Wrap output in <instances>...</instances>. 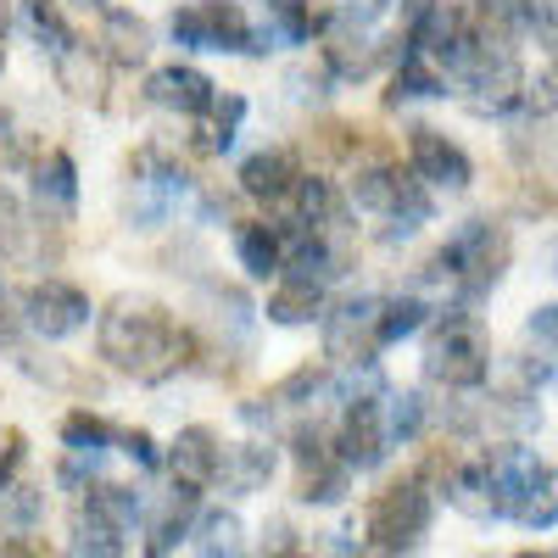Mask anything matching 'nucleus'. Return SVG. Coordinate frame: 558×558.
<instances>
[{
  "label": "nucleus",
  "mask_w": 558,
  "mask_h": 558,
  "mask_svg": "<svg viewBox=\"0 0 558 558\" xmlns=\"http://www.w3.org/2000/svg\"><path fill=\"white\" fill-rule=\"evenodd\" d=\"M235 257L252 279H268L279 274V257H286V241L274 235L268 223H241V235H235Z\"/></svg>",
  "instance_id": "nucleus-24"
},
{
  "label": "nucleus",
  "mask_w": 558,
  "mask_h": 558,
  "mask_svg": "<svg viewBox=\"0 0 558 558\" xmlns=\"http://www.w3.org/2000/svg\"><path fill=\"white\" fill-rule=\"evenodd\" d=\"M274 558H307V553H296V547H279Z\"/></svg>",
  "instance_id": "nucleus-43"
},
{
  "label": "nucleus",
  "mask_w": 558,
  "mask_h": 558,
  "mask_svg": "<svg viewBox=\"0 0 558 558\" xmlns=\"http://www.w3.org/2000/svg\"><path fill=\"white\" fill-rule=\"evenodd\" d=\"M23 23H28V34H34L51 57H68V51H73V28H68V17H62L57 0H23Z\"/></svg>",
  "instance_id": "nucleus-26"
},
{
  "label": "nucleus",
  "mask_w": 558,
  "mask_h": 558,
  "mask_svg": "<svg viewBox=\"0 0 558 558\" xmlns=\"http://www.w3.org/2000/svg\"><path fill=\"white\" fill-rule=\"evenodd\" d=\"M7 129H12V118H7V112H0V134H7Z\"/></svg>",
  "instance_id": "nucleus-46"
},
{
  "label": "nucleus",
  "mask_w": 558,
  "mask_h": 558,
  "mask_svg": "<svg viewBox=\"0 0 558 558\" xmlns=\"http://www.w3.org/2000/svg\"><path fill=\"white\" fill-rule=\"evenodd\" d=\"M168 34L184 51H246L252 45V23L235 0H191V7L173 12Z\"/></svg>",
  "instance_id": "nucleus-7"
},
{
  "label": "nucleus",
  "mask_w": 558,
  "mask_h": 558,
  "mask_svg": "<svg viewBox=\"0 0 558 558\" xmlns=\"http://www.w3.org/2000/svg\"><path fill=\"white\" fill-rule=\"evenodd\" d=\"M486 475H492V497H497V520H520L531 531L553 525V463L547 458L508 441V447L486 452Z\"/></svg>",
  "instance_id": "nucleus-2"
},
{
  "label": "nucleus",
  "mask_w": 558,
  "mask_h": 558,
  "mask_svg": "<svg viewBox=\"0 0 558 558\" xmlns=\"http://www.w3.org/2000/svg\"><path fill=\"white\" fill-rule=\"evenodd\" d=\"M0 558H12V553H7V547H0Z\"/></svg>",
  "instance_id": "nucleus-49"
},
{
  "label": "nucleus",
  "mask_w": 558,
  "mask_h": 558,
  "mask_svg": "<svg viewBox=\"0 0 558 558\" xmlns=\"http://www.w3.org/2000/svg\"><path fill=\"white\" fill-rule=\"evenodd\" d=\"M39 502H45V497H39L34 486H7V492H0V520L23 536V531H34V520H39Z\"/></svg>",
  "instance_id": "nucleus-35"
},
{
  "label": "nucleus",
  "mask_w": 558,
  "mask_h": 558,
  "mask_svg": "<svg viewBox=\"0 0 558 558\" xmlns=\"http://www.w3.org/2000/svg\"><path fill=\"white\" fill-rule=\"evenodd\" d=\"M436 96H447V78L402 39V62H397V78H391V96L386 101L397 107V101H436Z\"/></svg>",
  "instance_id": "nucleus-21"
},
{
  "label": "nucleus",
  "mask_w": 558,
  "mask_h": 558,
  "mask_svg": "<svg viewBox=\"0 0 558 558\" xmlns=\"http://www.w3.org/2000/svg\"><path fill=\"white\" fill-rule=\"evenodd\" d=\"M68 558H123V531H112L107 520L89 514V508H78V520H73V542H68Z\"/></svg>",
  "instance_id": "nucleus-27"
},
{
  "label": "nucleus",
  "mask_w": 558,
  "mask_h": 558,
  "mask_svg": "<svg viewBox=\"0 0 558 558\" xmlns=\"http://www.w3.org/2000/svg\"><path fill=\"white\" fill-rule=\"evenodd\" d=\"M520 558H553V553H520Z\"/></svg>",
  "instance_id": "nucleus-47"
},
{
  "label": "nucleus",
  "mask_w": 558,
  "mask_h": 558,
  "mask_svg": "<svg viewBox=\"0 0 558 558\" xmlns=\"http://www.w3.org/2000/svg\"><path fill=\"white\" fill-rule=\"evenodd\" d=\"M324 68H330L336 78H363L368 68H375V39H368L363 28H352V17H330L324 23Z\"/></svg>",
  "instance_id": "nucleus-14"
},
{
  "label": "nucleus",
  "mask_w": 558,
  "mask_h": 558,
  "mask_svg": "<svg viewBox=\"0 0 558 558\" xmlns=\"http://www.w3.org/2000/svg\"><path fill=\"white\" fill-rule=\"evenodd\" d=\"M213 96H218V84L202 68H184V62H168V68H157L146 78V101L151 107H168L179 118H202L213 107Z\"/></svg>",
  "instance_id": "nucleus-13"
},
{
  "label": "nucleus",
  "mask_w": 558,
  "mask_h": 558,
  "mask_svg": "<svg viewBox=\"0 0 558 558\" xmlns=\"http://www.w3.org/2000/svg\"><path fill=\"white\" fill-rule=\"evenodd\" d=\"M357 7H363V12H380V7H386V0H357Z\"/></svg>",
  "instance_id": "nucleus-42"
},
{
  "label": "nucleus",
  "mask_w": 558,
  "mask_h": 558,
  "mask_svg": "<svg viewBox=\"0 0 558 558\" xmlns=\"http://www.w3.org/2000/svg\"><path fill=\"white\" fill-rule=\"evenodd\" d=\"M23 458H28V436H23V430H7V436H0V492L17 481Z\"/></svg>",
  "instance_id": "nucleus-38"
},
{
  "label": "nucleus",
  "mask_w": 558,
  "mask_h": 558,
  "mask_svg": "<svg viewBox=\"0 0 558 558\" xmlns=\"http://www.w3.org/2000/svg\"><path fill=\"white\" fill-rule=\"evenodd\" d=\"M380 324V296H347L324 313V357H336L341 368H368L380 352L375 341Z\"/></svg>",
  "instance_id": "nucleus-8"
},
{
  "label": "nucleus",
  "mask_w": 558,
  "mask_h": 558,
  "mask_svg": "<svg viewBox=\"0 0 558 558\" xmlns=\"http://www.w3.org/2000/svg\"><path fill=\"white\" fill-rule=\"evenodd\" d=\"M531 336H542V352H553V307L531 313Z\"/></svg>",
  "instance_id": "nucleus-40"
},
{
  "label": "nucleus",
  "mask_w": 558,
  "mask_h": 558,
  "mask_svg": "<svg viewBox=\"0 0 558 558\" xmlns=\"http://www.w3.org/2000/svg\"><path fill=\"white\" fill-rule=\"evenodd\" d=\"M425 12H430V0H402V23H408V28L425 17Z\"/></svg>",
  "instance_id": "nucleus-41"
},
{
  "label": "nucleus",
  "mask_w": 558,
  "mask_h": 558,
  "mask_svg": "<svg viewBox=\"0 0 558 558\" xmlns=\"http://www.w3.org/2000/svg\"><path fill=\"white\" fill-rule=\"evenodd\" d=\"M408 162H413V179L418 184H441V191H463L475 179V162L470 151L447 140L441 129H413L408 134Z\"/></svg>",
  "instance_id": "nucleus-11"
},
{
  "label": "nucleus",
  "mask_w": 558,
  "mask_h": 558,
  "mask_svg": "<svg viewBox=\"0 0 558 558\" xmlns=\"http://www.w3.org/2000/svg\"><path fill=\"white\" fill-rule=\"evenodd\" d=\"M502 268H508V229L492 223V218H470V223H463L458 235L430 257V274L452 279L463 302H481L497 279H502Z\"/></svg>",
  "instance_id": "nucleus-3"
},
{
  "label": "nucleus",
  "mask_w": 558,
  "mask_h": 558,
  "mask_svg": "<svg viewBox=\"0 0 558 558\" xmlns=\"http://www.w3.org/2000/svg\"><path fill=\"white\" fill-rule=\"evenodd\" d=\"M430 520H436V497H430L425 481L413 475V481L386 486L375 502H368L363 531H368V547L375 553H408L418 536L430 531Z\"/></svg>",
  "instance_id": "nucleus-6"
},
{
  "label": "nucleus",
  "mask_w": 558,
  "mask_h": 558,
  "mask_svg": "<svg viewBox=\"0 0 558 558\" xmlns=\"http://www.w3.org/2000/svg\"><path fill=\"white\" fill-rule=\"evenodd\" d=\"M213 140H207V146L213 151H229V146H235V134H241V118H246V101L241 96H213Z\"/></svg>",
  "instance_id": "nucleus-34"
},
{
  "label": "nucleus",
  "mask_w": 558,
  "mask_h": 558,
  "mask_svg": "<svg viewBox=\"0 0 558 558\" xmlns=\"http://www.w3.org/2000/svg\"><path fill=\"white\" fill-rule=\"evenodd\" d=\"M268 318L274 324H313V318H324V291L279 279V291L268 296Z\"/></svg>",
  "instance_id": "nucleus-30"
},
{
  "label": "nucleus",
  "mask_w": 558,
  "mask_h": 558,
  "mask_svg": "<svg viewBox=\"0 0 558 558\" xmlns=\"http://www.w3.org/2000/svg\"><path fill=\"white\" fill-rule=\"evenodd\" d=\"M425 375L436 386H447V391L486 386V375H492V341L481 330V318H470V313L441 318V330L425 347Z\"/></svg>",
  "instance_id": "nucleus-4"
},
{
  "label": "nucleus",
  "mask_w": 558,
  "mask_h": 558,
  "mask_svg": "<svg viewBox=\"0 0 558 558\" xmlns=\"http://www.w3.org/2000/svg\"><path fill=\"white\" fill-rule=\"evenodd\" d=\"M57 68H62V78H68V89H73L78 101H101V73L78 62V45H73L68 57H57Z\"/></svg>",
  "instance_id": "nucleus-36"
},
{
  "label": "nucleus",
  "mask_w": 558,
  "mask_h": 558,
  "mask_svg": "<svg viewBox=\"0 0 558 558\" xmlns=\"http://www.w3.org/2000/svg\"><path fill=\"white\" fill-rule=\"evenodd\" d=\"M218 463H223V441H218V430H207V425H184V430L173 436V447H168L173 486H184V492H207V486L218 481Z\"/></svg>",
  "instance_id": "nucleus-12"
},
{
  "label": "nucleus",
  "mask_w": 558,
  "mask_h": 558,
  "mask_svg": "<svg viewBox=\"0 0 558 558\" xmlns=\"http://www.w3.org/2000/svg\"><path fill=\"white\" fill-rule=\"evenodd\" d=\"M84 508H89L96 520H107L112 531H134L140 520H146V502H140V492H134V486H112V481L89 486Z\"/></svg>",
  "instance_id": "nucleus-22"
},
{
  "label": "nucleus",
  "mask_w": 558,
  "mask_h": 558,
  "mask_svg": "<svg viewBox=\"0 0 558 558\" xmlns=\"http://www.w3.org/2000/svg\"><path fill=\"white\" fill-rule=\"evenodd\" d=\"M302 179L296 157L291 151H257L241 162V191L257 196V202H286V191Z\"/></svg>",
  "instance_id": "nucleus-16"
},
{
  "label": "nucleus",
  "mask_w": 558,
  "mask_h": 558,
  "mask_svg": "<svg viewBox=\"0 0 558 558\" xmlns=\"http://www.w3.org/2000/svg\"><path fill=\"white\" fill-rule=\"evenodd\" d=\"M397 191H402L397 168H357V179H352V196H357L363 213H391Z\"/></svg>",
  "instance_id": "nucleus-33"
},
{
  "label": "nucleus",
  "mask_w": 558,
  "mask_h": 558,
  "mask_svg": "<svg viewBox=\"0 0 558 558\" xmlns=\"http://www.w3.org/2000/svg\"><path fill=\"white\" fill-rule=\"evenodd\" d=\"M118 441H123V452L140 463V470H157V463H162V452H157V441H151L146 430H123Z\"/></svg>",
  "instance_id": "nucleus-39"
},
{
  "label": "nucleus",
  "mask_w": 558,
  "mask_h": 558,
  "mask_svg": "<svg viewBox=\"0 0 558 558\" xmlns=\"http://www.w3.org/2000/svg\"><path fill=\"white\" fill-rule=\"evenodd\" d=\"M107 441H112V425H107L101 413L78 408V413H68V418H62V447H68V452H89V458H101V452H107Z\"/></svg>",
  "instance_id": "nucleus-32"
},
{
  "label": "nucleus",
  "mask_w": 558,
  "mask_h": 558,
  "mask_svg": "<svg viewBox=\"0 0 558 558\" xmlns=\"http://www.w3.org/2000/svg\"><path fill=\"white\" fill-rule=\"evenodd\" d=\"M101 51H107L112 68L146 62V51H151V23L134 17V12H107V23H101Z\"/></svg>",
  "instance_id": "nucleus-19"
},
{
  "label": "nucleus",
  "mask_w": 558,
  "mask_h": 558,
  "mask_svg": "<svg viewBox=\"0 0 558 558\" xmlns=\"http://www.w3.org/2000/svg\"><path fill=\"white\" fill-rule=\"evenodd\" d=\"M34 196H39V207H73V196H78V162L68 151H45L39 168H34Z\"/></svg>",
  "instance_id": "nucleus-23"
},
{
  "label": "nucleus",
  "mask_w": 558,
  "mask_h": 558,
  "mask_svg": "<svg viewBox=\"0 0 558 558\" xmlns=\"http://www.w3.org/2000/svg\"><path fill=\"white\" fill-rule=\"evenodd\" d=\"M380 397L386 391H368V397H352L347 418H341V430H336V463L352 475V470H380L391 441H386V418H380Z\"/></svg>",
  "instance_id": "nucleus-10"
},
{
  "label": "nucleus",
  "mask_w": 558,
  "mask_h": 558,
  "mask_svg": "<svg viewBox=\"0 0 558 558\" xmlns=\"http://www.w3.org/2000/svg\"><path fill=\"white\" fill-rule=\"evenodd\" d=\"M101 357L118 368V375L134 380H168L191 363V336L173 324V313L151 296H112V307L101 313Z\"/></svg>",
  "instance_id": "nucleus-1"
},
{
  "label": "nucleus",
  "mask_w": 558,
  "mask_h": 558,
  "mask_svg": "<svg viewBox=\"0 0 558 558\" xmlns=\"http://www.w3.org/2000/svg\"><path fill=\"white\" fill-rule=\"evenodd\" d=\"M78 7H96V12H107V0H78Z\"/></svg>",
  "instance_id": "nucleus-45"
},
{
  "label": "nucleus",
  "mask_w": 558,
  "mask_h": 558,
  "mask_svg": "<svg viewBox=\"0 0 558 558\" xmlns=\"http://www.w3.org/2000/svg\"><path fill=\"white\" fill-rule=\"evenodd\" d=\"M191 553H196V558H241V553H246V525H241V514H229V508H207V514L196 520Z\"/></svg>",
  "instance_id": "nucleus-20"
},
{
  "label": "nucleus",
  "mask_w": 558,
  "mask_h": 558,
  "mask_svg": "<svg viewBox=\"0 0 558 558\" xmlns=\"http://www.w3.org/2000/svg\"><path fill=\"white\" fill-rule=\"evenodd\" d=\"M458 84H463V107L481 118H502L525 101V73L520 57L508 51V39H481L475 57L458 68Z\"/></svg>",
  "instance_id": "nucleus-5"
},
{
  "label": "nucleus",
  "mask_w": 558,
  "mask_h": 558,
  "mask_svg": "<svg viewBox=\"0 0 558 558\" xmlns=\"http://www.w3.org/2000/svg\"><path fill=\"white\" fill-rule=\"evenodd\" d=\"M218 481H223L229 492H263V486L274 481V447H268V441H241V447H223Z\"/></svg>",
  "instance_id": "nucleus-17"
},
{
  "label": "nucleus",
  "mask_w": 558,
  "mask_h": 558,
  "mask_svg": "<svg viewBox=\"0 0 558 558\" xmlns=\"http://www.w3.org/2000/svg\"><path fill=\"white\" fill-rule=\"evenodd\" d=\"M23 324L45 341H68L89 324V296L78 286H68V279H39L23 296Z\"/></svg>",
  "instance_id": "nucleus-9"
},
{
  "label": "nucleus",
  "mask_w": 558,
  "mask_h": 558,
  "mask_svg": "<svg viewBox=\"0 0 558 558\" xmlns=\"http://www.w3.org/2000/svg\"><path fill=\"white\" fill-rule=\"evenodd\" d=\"M324 391H330V368H324V363H302L296 375H286L274 386L268 408H318Z\"/></svg>",
  "instance_id": "nucleus-28"
},
{
  "label": "nucleus",
  "mask_w": 558,
  "mask_h": 558,
  "mask_svg": "<svg viewBox=\"0 0 558 558\" xmlns=\"http://www.w3.org/2000/svg\"><path fill=\"white\" fill-rule=\"evenodd\" d=\"M430 318V307H425V296H391V302H380V324H375V341L380 347H397V341H408L418 324Z\"/></svg>",
  "instance_id": "nucleus-29"
},
{
  "label": "nucleus",
  "mask_w": 558,
  "mask_h": 558,
  "mask_svg": "<svg viewBox=\"0 0 558 558\" xmlns=\"http://www.w3.org/2000/svg\"><path fill=\"white\" fill-rule=\"evenodd\" d=\"M380 418H386V441L408 447V441H418V430H425V397L418 391H386L380 397Z\"/></svg>",
  "instance_id": "nucleus-25"
},
{
  "label": "nucleus",
  "mask_w": 558,
  "mask_h": 558,
  "mask_svg": "<svg viewBox=\"0 0 558 558\" xmlns=\"http://www.w3.org/2000/svg\"><path fill=\"white\" fill-rule=\"evenodd\" d=\"M263 17H268L263 34L274 45H307L324 23H330V17L313 7V0H263Z\"/></svg>",
  "instance_id": "nucleus-18"
},
{
  "label": "nucleus",
  "mask_w": 558,
  "mask_h": 558,
  "mask_svg": "<svg viewBox=\"0 0 558 558\" xmlns=\"http://www.w3.org/2000/svg\"><path fill=\"white\" fill-rule=\"evenodd\" d=\"M347 481H352V475L341 470L336 458H318V463H302L296 497H302V502H318V508H324V502H341V497H347Z\"/></svg>",
  "instance_id": "nucleus-31"
},
{
  "label": "nucleus",
  "mask_w": 558,
  "mask_h": 558,
  "mask_svg": "<svg viewBox=\"0 0 558 558\" xmlns=\"http://www.w3.org/2000/svg\"><path fill=\"white\" fill-rule=\"evenodd\" d=\"M514 23H525L542 45H553V0H514Z\"/></svg>",
  "instance_id": "nucleus-37"
},
{
  "label": "nucleus",
  "mask_w": 558,
  "mask_h": 558,
  "mask_svg": "<svg viewBox=\"0 0 558 558\" xmlns=\"http://www.w3.org/2000/svg\"><path fill=\"white\" fill-rule=\"evenodd\" d=\"M447 502L470 520H497V497H492V475H486V458H470V463H452L447 470Z\"/></svg>",
  "instance_id": "nucleus-15"
},
{
  "label": "nucleus",
  "mask_w": 558,
  "mask_h": 558,
  "mask_svg": "<svg viewBox=\"0 0 558 558\" xmlns=\"http://www.w3.org/2000/svg\"><path fill=\"white\" fill-rule=\"evenodd\" d=\"M7 17H12V12H7V0H0V34H7Z\"/></svg>",
  "instance_id": "nucleus-44"
},
{
  "label": "nucleus",
  "mask_w": 558,
  "mask_h": 558,
  "mask_svg": "<svg viewBox=\"0 0 558 558\" xmlns=\"http://www.w3.org/2000/svg\"><path fill=\"white\" fill-rule=\"evenodd\" d=\"M146 558H162V553H151V547H146Z\"/></svg>",
  "instance_id": "nucleus-48"
}]
</instances>
